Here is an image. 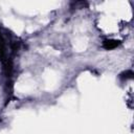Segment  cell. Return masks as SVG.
Returning a JSON list of instances; mask_svg holds the SVG:
<instances>
[{
  "instance_id": "cell-3",
  "label": "cell",
  "mask_w": 134,
  "mask_h": 134,
  "mask_svg": "<svg viewBox=\"0 0 134 134\" xmlns=\"http://www.w3.org/2000/svg\"><path fill=\"white\" fill-rule=\"evenodd\" d=\"M133 75H134V73L131 71V70H127V71H125V72H122L120 75H119V77L121 79V80H131V79H133Z\"/></svg>"
},
{
  "instance_id": "cell-1",
  "label": "cell",
  "mask_w": 134,
  "mask_h": 134,
  "mask_svg": "<svg viewBox=\"0 0 134 134\" xmlns=\"http://www.w3.org/2000/svg\"><path fill=\"white\" fill-rule=\"evenodd\" d=\"M0 61L3 65V70H4L6 77L10 79L12 73H13V62H12V59L7 57L5 42L1 35V31H0Z\"/></svg>"
},
{
  "instance_id": "cell-2",
  "label": "cell",
  "mask_w": 134,
  "mask_h": 134,
  "mask_svg": "<svg viewBox=\"0 0 134 134\" xmlns=\"http://www.w3.org/2000/svg\"><path fill=\"white\" fill-rule=\"evenodd\" d=\"M120 45V41L118 40H113V39H106L104 40L103 42V47L107 50H111V49H114L116 48L117 46Z\"/></svg>"
}]
</instances>
